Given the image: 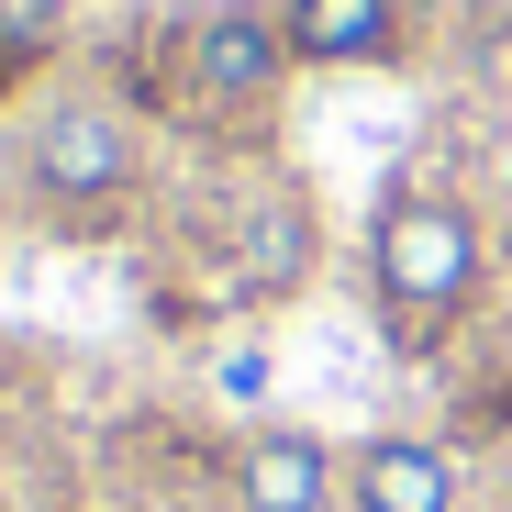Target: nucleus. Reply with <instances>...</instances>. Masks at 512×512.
<instances>
[{
  "label": "nucleus",
  "instance_id": "423d86ee",
  "mask_svg": "<svg viewBox=\"0 0 512 512\" xmlns=\"http://www.w3.org/2000/svg\"><path fill=\"white\" fill-rule=\"evenodd\" d=\"M346 512H468V457L423 423H379L346 446Z\"/></svg>",
  "mask_w": 512,
  "mask_h": 512
},
{
  "label": "nucleus",
  "instance_id": "6e6552de",
  "mask_svg": "<svg viewBox=\"0 0 512 512\" xmlns=\"http://www.w3.org/2000/svg\"><path fill=\"white\" fill-rule=\"evenodd\" d=\"M56 45H67V0H0V90L34 78Z\"/></svg>",
  "mask_w": 512,
  "mask_h": 512
},
{
  "label": "nucleus",
  "instance_id": "20e7f679",
  "mask_svg": "<svg viewBox=\"0 0 512 512\" xmlns=\"http://www.w3.org/2000/svg\"><path fill=\"white\" fill-rule=\"evenodd\" d=\"M323 279V201L290 190V179H256L234 201V234H223V301H301Z\"/></svg>",
  "mask_w": 512,
  "mask_h": 512
},
{
  "label": "nucleus",
  "instance_id": "f257e3e1",
  "mask_svg": "<svg viewBox=\"0 0 512 512\" xmlns=\"http://www.w3.org/2000/svg\"><path fill=\"white\" fill-rule=\"evenodd\" d=\"M12 190L45 234H112L134 223L145 179H156V145H145V112L123 90H101V78H56V90H34L12 112Z\"/></svg>",
  "mask_w": 512,
  "mask_h": 512
},
{
  "label": "nucleus",
  "instance_id": "1a4fd4ad",
  "mask_svg": "<svg viewBox=\"0 0 512 512\" xmlns=\"http://www.w3.org/2000/svg\"><path fill=\"white\" fill-rule=\"evenodd\" d=\"M501 512H512V468H501Z\"/></svg>",
  "mask_w": 512,
  "mask_h": 512
},
{
  "label": "nucleus",
  "instance_id": "0eeeda50",
  "mask_svg": "<svg viewBox=\"0 0 512 512\" xmlns=\"http://www.w3.org/2000/svg\"><path fill=\"white\" fill-rule=\"evenodd\" d=\"M301 78H368L412 56V0H279Z\"/></svg>",
  "mask_w": 512,
  "mask_h": 512
},
{
  "label": "nucleus",
  "instance_id": "f03ea898",
  "mask_svg": "<svg viewBox=\"0 0 512 512\" xmlns=\"http://www.w3.org/2000/svg\"><path fill=\"white\" fill-rule=\"evenodd\" d=\"M357 268H368V312L401 357H435L457 346V323L501 290V223H479L457 190H390L368 212V245H357Z\"/></svg>",
  "mask_w": 512,
  "mask_h": 512
},
{
  "label": "nucleus",
  "instance_id": "39448f33",
  "mask_svg": "<svg viewBox=\"0 0 512 512\" xmlns=\"http://www.w3.org/2000/svg\"><path fill=\"white\" fill-rule=\"evenodd\" d=\"M223 490H234V512H346V446L323 423L256 412L223 446Z\"/></svg>",
  "mask_w": 512,
  "mask_h": 512
},
{
  "label": "nucleus",
  "instance_id": "9d476101",
  "mask_svg": "<svg viewBox=\"0 0 512 512\" xmlns=\"http://www.w3.org/2000/svg\"><path fill=\"white\" fill-rule=\"evenodd\" d=\"M501 256H512V223H501Z\"/></svg>",
  "mask_w": 512,
  "mask_h": 512
},
{
  "label": "nucleus",
  "instance_id": "7ed1b4c3",
  "mask_svg": "<svg viewBox=\"0 0 512 512\" xmlns=\"http://www.w3.org/2000/svg\"><path fill=\"white\" fill-rule=\"evenodd\" d=\"M290 78H301V56H290L279 0H201L179 23V112L201 134H268Z\"/></svg>",
  "mask_w": 512,
  "mask_h": 512
}]
</instances>
